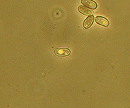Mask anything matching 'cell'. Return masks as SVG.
<instances>
[{"label": "cell", "instance_id": "6da1fadb", "mask_svg": "<svg viewBox=\"0 0 130 108\" xmlns=\"http://www.w3.org/2000/svg\"><path fill=\"white\" fill-rule=\"evenodd\" d=\"M54 53L56 56H59V57H66V56H70L71 52L69 48H56L54 51Z\"/></svg>", "mask_w": 130, "mask_h": 108}, {"label": "cell", "instance_id": "7a4b0ae2", "mask_svg": "<svg viewBox=\"0 0 130 108\" xmlns=\"http://www.w3.org/2000/svg\"><path fill=\"white\" fill-rule=\"evenodd\" d=\"M97 24L102 25L104 27H108L109 25V21L106 18L102 17V16H97L96 18L94 19Z\"/></svg>", "mask_w": 130, "mask_h": 108}, {"label": "cell", "instance_id": "3957f363", "mask_svg": "<svg viewBox=\"0 0 130 108\" xmlns=\"http://www.w3.org/2000/svg\"><path fill=\"white\" fill-rule=\"evenodd\" d=\"M81 2L83 5L91 9H96L97 8V4L93 0H82Z\"/></svg>", "mask_w": 130, "mask_h": 108}, {"label": "cell", "instance_id": "277c9868", "mask_svg": "<svg viewBox=\"0 0 130 108\" xmlns=\"http://www.w3.org/2000/svg\"><path fill=\"white\" fill-rule=\"evenodd\" d=\"M78 11L79 12L82 13V14H84V15H93V11L91 10V9H89V8H87V7H85V6H79L78 7Z\"/></svg>", "mask_w": 130, "mask_h": 108}, {"label": "cell", "instance_id": "5b68a950", "mask_svg": "<svg viewBox=\"0 0 130 108\" xmlns=\"http://www.w3.org/2000/svg\"><path fill=\"white\" fill-rule=\"evenodd\" d=\"M94 15H89L87 18H86L84 21V23H83V26L85 27V29H88V28H89V27H91V25L93 24V23H94Z\"/></svg>", "mask_w": 130, "mask_h": 108}]
</instances>
